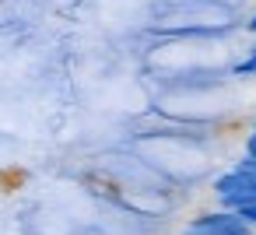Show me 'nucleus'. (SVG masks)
Returning <instances> with one entry per match:
<instances>
[{
  "label": "nucleus",
  "mask_w": 256,
  "mask_h": 235,
  "mask_svg": "<svg viewBox=\"0 0 256 235\" xmlns=\"http://www.w3.org/2000/svg\"><path fill=\"white\" fill-rule=\"evenodd\" d=\"M246 151H249V158H256V130L249 134V140H246Z\"/></svg>",
  "instance_id": "nucleus-4"
},
{
  "label": "nucleus",
  "mask_w": 256,
  "mask_h": 235,
  "mask_svg": "<svg viewBox=\"0 0 256 235\" xmlns=\"http://www.w3.org/2000/svg\"><path fill=\"white\" fill-rule=\"evenodd\" d=\"M235 74H238V78H242V74H256V50H252L242 64H235Z\"/></svg>",
  "instance_id": "nucleus-2"
},
{
  "label": "nucleus",
  "mask_w": 256,
  "mask_h": 235,
  "mask_svg": "<svg viewBox=\"0 0 256 235\" xmlns=\"http://www.w3.org/2000/svg\"><path fill=\"white\" fill-rule=\"evenodd\" d=\"M238 214H242L249 224H256V204H252V207H246V210H238Z\"/></svg>",
  "instance_id": "nucleus-3"
},
{
  "label": "nucleus",
  "mask_w": 256,
  "mask_h": 235,
  "mask_svg": "<svg viewBox=\"0 0 256 235\" xmlns=\"http://www.w3.org/2000/svg\"><path fill=\"white\" fill-rule=\"evenodd\" d=\"M182 235H252V224L235 210H218V214H204L190 221Z\"/></svg>",
  "instance_id": "nucleus-1"
},
{
  "label": "nucleus",
  "mask_w": 256,
  "mask_h": 235,
  "mask_svg": "<svg viewBox=\"0 0 256 235\" xmlns=\"http://www.w3.org/2000/svg\"><path fill=\"white\" fill-rule=\"evenodd\" d=\"M249 32H256V14H252V22H249Z\"/></svg>",
  "instance_id": "nucleus-5"
}]
</instances>
